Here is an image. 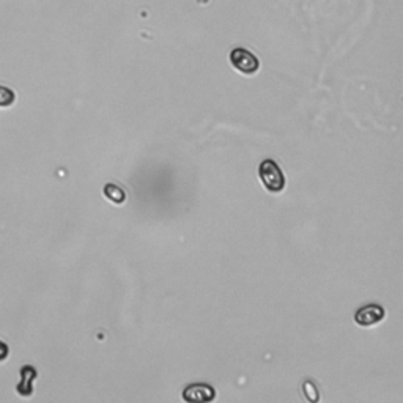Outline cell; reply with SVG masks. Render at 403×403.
Masks as SVG:
<instances>
[{
    "label": "cell",
    "mask_w": 403,
    "mask_h": 403,
    "mask_svg": "<svg viewBox=\"0 0 403 403\" xmlns=\"http://www.w3.org/2000/svg\"><path fill=\"white\" fill-rule=\"evenodd\" d=\"M258 177L263 183L264 189L269 192H280L285 188V177L280 167L273 159H264L258 169Z\"/></svg>",
    "instance_id": "cell-1"
},
{
    "label": "cell",
    "mask_w": 403,
    "mask_h": 403,
    "mask_svg": "<svg viewBox=\"0 0 403 403\" xmlns=\"http://www.w3.org/2000/svg\"><path fill=\"white\" fill-rule=\"evenodd\" d=\"M230 63L239 73L244 76L255 74L258 68H260V62L251 51L244 49V47H235L230 52Z\"/></svg>",
    "instance_id": "cell-2"
},
{
    "label": "cell",
    "mask_w": 403,
    "mask_h": 403,
    "mask_svg": "<svg viewBox=\"0 0 403 403\" xmlns=\"http://www.w3.org/2000/svg\"><path fill=\"white\" fill-rule=\"evenodd\" d=\"M216 390L213 386L205 383H194L186 386L183 390V399L186 402H197V403H207L214 400Z\"/></svg>",
    "instance_id": "cell-3"
},
{
    "label": "cell",
    "mask_w": 403,
    "mask_h": 403,
    "mask_svg": "<svg viewBox=\"0 0 403 403\" xmlns=\"http://www.w3.org/2000/svg\"><path fill=\"white\" fill-rule=\"evenodd\" d=\"M383 318H384V309L378 304L364 306V308H361L359 310H356V314H354V322L363 328L374 326V324L380 323Z\"/></svg>",
    "instance_id": "cell-4"
},
{
    "label": "cell",
    "mask_w": 403,
    "mask_h": 403,
    "mask_svg": "<svg viewBox=\"0 0 403 403\" xmlns=\"http://www.w3.org/2000/svg\"><path fill=\"white\" fill-rule=\"evenodd\" d=\"M21 375H22V380L21 383L17 384V394H21L24 397H29V395H32L33 393V386H32V383L35 380V377H37V370L33 369V367H30V365H26L22 369L21 372Z\"/></svg>",
    "instance_id": "cell-5"
},
{
    "label": "cell",
    "mask_w": 403,
    "mask_h": 403,
    "mask_svg": "<svg viewBox=\"0 0 403 403\" xmlns=\"http://www.w3.org/2000/svg\"><path fill=\"white\" fill-rule=\"evenodd\" d=\"M104 196L109 198L112 203H117V205H122L126 200V192L120 188V186L109 183L104 186Z\"/></svg>",
    "instance_id": "cell-6"
},
{
    "label": "cell",
    "mask_w": 403,
    "mask_h": 403,
    "mask_svg": "<svg viewBox=\"0 0 403 403\" xmlns=\"http://www.w3.org/2000/svg\"><path fill=\"white\" fill-rule=\"evenodd\" d=\"M15 101H16V95H15L13 90L8 88V87L0 86V107L3 109V107L13 106Z\"/></svg>",
    "instance_id": "cell-7"
},
{
    "label": "cell",
    "mask_w": 403,
    "mask_h": 403,
    "mask_svg": "<svg viewBox=\"0 0 403 403\" xmlns=\"http://www.w3.org/2000/svg\"><path fill=\"white\" fill-rule=\"evenodd\" d=\"M304 388L309 389V390H304V393L308 394V399H309L310 402H317V400H318V393H317L315 384L312 383V381H306V383H304Z\"/></svg>",
    "instance_id": "cell-8"
},
{
    "label": "cell",
    "mask_w": 403,
    "mask_h": 403,
    "mask_svg": "<svg viewBox=\"0 0 403 403\" xmlns=\"http://www.w3.org/2000/svg\"><path fill=\"white\" fill-rule=\"evenodd\" d=\"M10 356V350H8V347L3 344L2 340H0V363H3L5 359H7Z\"/></svg>",
    "instance_id": "cell-9"
}]
</instances>
